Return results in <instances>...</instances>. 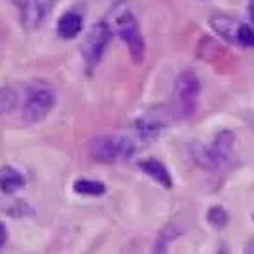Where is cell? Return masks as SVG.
<instances>
[{
  "instance_id": "cell-2",
  "label": "cell",
  "mask_w": 254,
  "mask_h": 254,
  "mask_svg": "<svg viewBox=\"0 0 254 254\" xmlns=\"http://www.w3.org/2000/svg\"><path fill=\"white\" fill-rule=\"evenodd\" d=\"M112 25H114V31L118 32V36L126 42L133 61L137 64L142 63L144 61V52H146L144 38H142V32L138 29L137 17L133 15V11H131V8L127 6L126 2L118 4L114 8V11H112Z\"/></svg>"
},
{
  "instance_id": "cell-18",
  "label": "cell",
  "mask_w": 254,
  "mask_h": 254,
  "mask_svg": "<svg viewBox=\"0 0 254 254\" xmlns=\"http://www.w3.org/2000/svg\"><path fill=\"white\" fill-rule=\"evenodd\" d=\"M6 239H8V230H6V226L0 222V247L6 243Z\"/></svg>"
},
{
  "instance_id": "cell-10",
  "label": "cell",
  "mask_w": 254,
  "mask_h": 254,
  "mask_svg": "<svg viewBox=\"0 0 254 254\" xmlns=\"http://www.w3.org/2000/svg\"><path fill=\"white\" fill-rule=\"evenodd\" d=\"M80 31H82V17L78 13H74V11L64 13L63 17L59 19V25H57L59 36H63V38H74V36H78Z\"/></svg>"
},
{
  "instance_id": "cell-19",
  "label": "cell",
  "mask_w": 254,
  "mask_h": 254,
  "mask_svg": "<svg viewBox=\"0 0 254 254\" xmlns=\"http://www.w3.org/2000/svg\"><path fill=\"white\" fill-rule=\"evenodd\" d=\"M243 254H254V237H251V239L247 241V245H245Z\"/></svg>"
},
{
  "instance_id": "cell-8",
  "label": "cell",
  "mask_w": 254,
  "mask_h": 254,
  "mask_svg": "<svg viewBox=\"0 0 254 254\" xmlns=\"http://www.w3.org/2000/svg\"><path fill=\"white\" fill-rule=\"evenodd\" d=\"M138 167L144 171L150 179H154L158 184H161L163 188H171V186H173L171 173L167 171V167H165V165H163L159 159H154V158L142 159V161L138 163Z\"/></svg>"
},
{
  "instance_id": "cell-6",
  "label": "cell",
  "mask_w": 254,
  "mask_h": 254,
  "mask_svg": "<svg viewBox=\"0 0 254 254\" xmlns=\"http://www.w3.org/2000/svg\"><path fill=\"white\" fill-rule=\"evenodd\" d=\"M197 97H199V80H197V76L190 72V70L180 72L177 82H175V99H177L179 110L184 116H190L193 112Z\"/></svg>"
},
{
  "instance_id": "cell-3",
  "label": "cell",
  "mask_w": 254,
  "mask_h": 254,
  "mask_svg": "<svg viewBox=\"0 0 254 254\" xmlns=\"http://www.w3.org/2000/svg\"><path fill=\"white\" fill-rule=\"evenodd\" d=\"M135 144L133 140L122 135H101L91 140L89 154L95 161L101 163H114L120 159H127L133 156Z\"/></svg>"
},
{
  "instance_id": "cell-1",
  "label": "cell",
  "mask_w": 254,
  "mask_h": 254,
  "mask_svg": "<svg viewBox=\"0 0 254 254\" xmlns=\"http://www.w3.org/2000/svg\"><path fill=\"white\" fill-rule=\"evenodd\" d=\"M233 146H235V135L232 131H220L211 146L195 144L193 146V159L197 165L211 173H226L233 167Z\"/></svg>"
},
{
  "instance_id": "cell-7",
  "label": "cell",
  "mask_w": 254,
  "mask_h": 254,
  "mask_svg": "<svg viewBox=\"0 0 254 254\" xmlns=\"http://www.w3.org/2000/svg\"><path fill=\"white\" fill-rule=\"evenodd\" d=\"M209 23H211L212 31L216 32V34H220L224 40L237 44V40H239V31H241V25L243 23H237L233 17L226 15V13H212Z\"/></svg>"
},
{
  "instance_id": "cell-9",
  "label": "cell",
  "mask_w": 254,
  "mask_h": 254,
  "mask_svg": "<svg viewBox=\"0 0 254 254\" xmlns=\"http://www.w3.org/2000/svg\"><path fill=\"white\" fill-rule=\"evenodd\" d=\"M25 186V179L17 169L13 167H2L0 169V190L4 193H13Z\"/></svg>"
},
{
  "instance_id": "cell-17",
  "label": "cell",
  "mask_w": 254,
  "mask_h": 254,
  "mask_svg": "<svg viewBox=\"0 0 254 254\" xmlns=\"http://www.w3.org/2000/svg\"><path fill=\"white\" fill-rule=\"evenodd\" d=\"M237 44H241L245 48H254V31L249 25H241V31H239V40Z\"/></svg>"
},
{
  "instance_id": "cell-13",
  "label": "cell",
  "mask_w": 254,
  "mask_h": 254,
  "mask_svg": "<svg viewBox=\"0 0 254 254\" xmlns=\"http://www.w3.org/2000/svg\"><path fill=\"white\" fill-rule=\"evenodd\" d=\"M177 235H179V232L175 230V226H171V224L165 226V228L158 233V237H156L152 254H169V245Z\"/></svg>"
},
{
  "instance_id": "cell-11",
  "label": "cell",
  "mask_w": 254,
  "mask_h": 254,
  "mask_svg": "<svg viewBox=\"0 0 254 254\" xmlns=\"http://www.w3.org/2000/svg\"><path fill=\"white\" fill-rule=\"evenodd\" d=\"M161 129H163V124L150 116L140 118L135 124V131H137L138 138H142V140H154L161 133Z\"/></svg>"
},
{
  "instance_id": "cell-20",
  "label": "cell",
  "mask_w": 254,
  "mask_h": 254,
  "mask_svg": "<svg viewBox=\"0 0 254 254\" xmlns=\"http://www.w3.org/2000/svg\"><path fill=\"white\" fill-rule=\"evenodd\" d=\"M249 13H251V17H253V21H254V0L249 2Z\"/></svg>"
},
{
  "instance_id": "cell-5",
  "label": "cell",
  "mask_w": 254,
  "mask_h": 254,
  "mask_svg": "<svg viewBox=\"0 0 254 254\" xmlns=\"http://www.w3.org/2000/svg\"><path fill=\"white\" fill-rule=\"evenodd\" d=\"M110 36H112V31L106 23H97L87 31L82 44V57L89 66L99 63V59L103 57L106 46L110 42Z\"/></svg>"
},
{
  "instance_id": "cell-15",
  "label": "cell",
  "mask_w": 254,
  "mask_h": 254,
  "mask_svg": "<svg viewBox=\"0 0 254 254\" xmlns=\"http://www.w3.org/2000/svg\"><path fill=\"white\" fill-rule=\"evenodd\" d=\"M74 191L84 193V195H103V193L106 191V188H105V184H103V182L80 179V180H76L74 182Z\"/></svg>"
},
{
  "instance_id": "cell-4",
  "label": "cell",
  "mask_w": 254,
  "mask_h": 254,
  "mask_svg": "<svg viewBox=\"0 0 254 254\" xmlns=\"http://www.w3.org/2000/svg\"><path fill=\"white\" fill-rule=\"evenodd\" d=\"M55 106V91L48 82L38 80V82H32L27 97H25V105H23V118L29 122V124H36V122H42L44 118L50 114Z\"/></svg>"
},
{
  "instance_id": "cell-14",
  "label": "cell",
  "mask_w": 254,
  "mask_h": 254,
  "mask_svg": "<svg viewBox=\"0 0 254 254\" xmlns=\"http://www.w3.org/2000/svg\"><path fill=\"white\" fill-rule=\"evenodd\" d=\"M207 222L211 224L214 230H222L230 222V214L224 209L222 205H212L207 211Z\"/></svg>"
},
{
  "instance_id": "cell-21",
  "label": "cell",
  "mask_w": 254,
  "mask_h": 254,
  "mask_svg": "<svg viewBox=\"0 0 254 254\" xmlns=\"http://www.w3.org/2000/svg\"><path fill=\"white\" fill-rule=\"evenodd\" d=\"M216 254H230V251H228L226 247H222V249H218V253Z\"/></svg>"
},
{
  "instance_id": "cell-12",
  "label": "cell",
  "mask_w": 254,
  "mask_h": 254,
  "mask_svg": "<svg viewBox=\"0 0 254 254\" xmlns=\"http://www.w3.org/2000/svg\"><path fill=\"white\" fill-rule=\"evenodd\" d=\"M13 2L21 10L23 23L27 27H36L38 21H40V4H38V0H13Z\"/></svg>"
},
{
  "instance_id": "cell-16",
  "label": "cell",
  "mask_w": 254,
  "mask_h": 254,
  "mask_svg": "<svg viewBox=\"0 0 254 254\" xmlns=\"http://www.w3.org/2000/svg\"><path fill=\"white\" fill-rule=\"evenodd\" d=\"M17 105V93L13 87H2L0 89V114L13 110V106Z\"/></svg>"
}]
</instances>
